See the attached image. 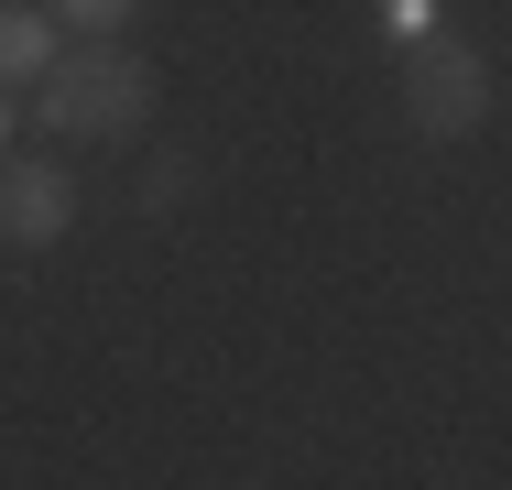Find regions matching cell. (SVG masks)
<instances>
[{"mask_svg": "<svg viewBox=\"0 0 512 490\" xmlns=\"http://www.w3.org/2000/svg\"><path fill=\"white\" fill-rule=\"evenodd\" d=\"M66 218H77V186H66V164H0V229L11 240H66Z\"/></svg>", "mask_w": 512, "mask_h": 490, "instance_id": "obj_3", "label": "cell"}, {"mask_svg": "<svg viewBox=\"0 0 512 490\" xmlns=\"http://www.w3.org/2000/svg\"><path fill=\"white\" fill-rule=\"evenodd\" d=\"M153 120V66L142 55H55L44 66V131L66 142H109Z\"/></svg>", "mask_w": 512, "mask_h": 490, "instance_id": "obj_1", "label": "cell"}, {"mask_svg": "<svg viewBox=\"0 0 512 490\" xmlns=\"http://www.w3.org/2000/svg\"><path fill=\"white\" fill-rule=\"evenodd\" d=\"M33 66H55L44 22H33V11H0V88H11V77H33Z\"/></svg>", "mask_w": 512, "mask_h": 490, "instance_id": "obj_4", "label": "cell"}, {"mask_svg": "<svg viewBox=\"0 0 512 490\" xmlns=\"http://www.w3.org/2000/svg\"><path fill=\"white\" fill-rule=\"evenodd\" d=\"M131 11H142V0H66V22H77V33H109V22H131Z\"/></svg>", "mask_w": 512, "mask_h": 490, "instance_id": "obj_5", "label": "cell"}, {"mask_svg": "<svg viewBox=\"0 0 512 490\" xmlns=\"http://www.w3.org/2000/svg\"><path fill=\"white\" fill-rule=\"evenodd\" d=\"M404 109H414V131L458 142V131H480V120H491V66H480L469 44L425 33V44L404 55Z\"/></svg>", "mask_w": 512, "mask_h": 490, "instance_id": "obj_2", "label": "cell"}, {"mask_svg": "<svg viewBox=\"0 0 512 490\" xmlns=\"http://www.w3.org/2000/svg\"><path fill=\"white\" fill-rule=\"evenodd\" d=\"M0 131H11V98H0Z\"/></svg>", "mask_w": 512, "mask_h": 490, "instance_id": "obj_6", "label": "cell"}]
</instances>
